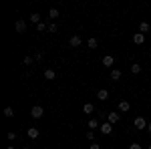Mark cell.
<instances>
[{"label": "cell", "instance_id": "ba28073f", "mask_svg": "<svg viewBox=\"0 0 151 149\" xmlns=\"http://www.w3.org/2000/svg\"><path fill=\"white\" fill-rule=\"evenodd\" d=\"M113 63H115V58L111 57V55H107V57H103V65L107 67V69H111V67H113Z\"/></svg>", "mask_w": 151, "mask_h": 149}, {"label": "cell", "instance_id": "8fae6325", "mask_svg": "<svg viewBox=\"0 0 151 149\" xmlns=\"http://www.w3.org/2000/svg\"><path fill=\"white\" fill-rule=\"evenodd\" d=\"M109 123H111V125L119 123V113H109Z\"/></svg>", "mask_w": 151, "mask_h": 149}, {"label": "cell", "instance_id": "5b68a950", "mask_svg": "<svg viewBox=\"0 0 151 149\" xmlns=\"http://www.w3.org/2000/svg\"><path fill=\"white\" fill-rule=\"evenodd\" d=\"M129 109H131V103L129 101H119V111L121 113H127Z\"/></svg>", "mask_w": 151, "mask_h": 149}, {"label": "cell", "instance_id": "30bf717a", "mask_svg": "<svg viewBox=\"0 0 151 149\" xmlns=\"http://www.w3.org/2000/svg\"><path fill=\"white\" fill-rule=\"evenodd\" d=\"M149 28H151V26H149V22H141V24H139V32H141V35L149 32Z\"/></svg>", "mask_w": 151, "mask_h": 149}, {"label": "cell", "instance_id": "5bb4252c", "mask_svg": "<svg viewBox=\"0 0 151 149\" xmlns=\"http://www.w3.org/2000/svg\"><path fill=\"white\" fill-rule=\"evenodd\" d=\"M28 137H30V139H36V137H38V129L30 127V129H28Z\"/></svg>", "mask_w": 151, "mask_h": 149}, {"label": "cell", "instance_id": "cb8c5ba5", "mask_svg": "<svg viewBox=\"0 0 151 149\" xmlns=\"http://www.w3.org/2000/svg\"><path fill=\"white\" fill-rule=\"evenodd\" d=\"M58 28H57V24H48V32H57Z\"/></svg>", "mask_w": 151, "mask_h": 149}, {"label": "cell", "instance_id": "e0dca14e", "mask_svg": "<svg viewBox=\"0 0 151 149\" xmlns=\"http://www.w3.org/2000/svg\"><path fill=\"white\" fill-rule=\"evenodd\" d=\"M4 117H8V119L14 117V109H12V107H6V109H4Z\"/></svg>", "mask_w": 151, "mask_h": 149}, {"label": "cell", "instance_id": "4316f807", "mask_svg": "<svg viewBox=\"0 0 151 149\" xmlns=\"http://www.w3.org/2000/svg\"><path fill=\"white\" fill-rule=\"evenodd\" d=\"M129 149H141V145H139V143H131V145H129Z\"/></svg>", "mask_w": 151, "mask_h": 149}, {"label": "cell", "instance_id": "ffe728a7", "mask_svg": "<svg viewBox=\"0 0 151 149\" xmlns=\"http://www.w3.org/2000/svg\"><path fill=\"white\" fill-rule=\"evenodd\" d=\"M30 22H36V24H40V14H30Z\"/></svg>", "mask_w": 151, "mask_h": 149}, {"label": "cell", "instance_id": "52a82bcc", "mask_svg": "<svg viewBox=\"0 0 151 149\" xmlns=\"http://www.w3.org/2000/svg\"><path fill=\"white\" fill-rule=\"evenodd\" d=\"M81 36H70V40H69V45L73 46V48H77V46H81Z\"/></svg>", "mask_w": 151, "mask_h": 149}, {"label": "cell", "instance_id": "2e32d148", "mask_svg": "<svg viewBox=\"0 0 151 149\" xmlns=\"http://www.w3.org/2000/svg\"><path fill=\"white\" fill-rule=\"evenodd\" d=\"M48 18H52V20L58 18V10H57V8H50V10H48Z\"/></svg>", "mask_w": 151, "mask_h": 149}, {"label": "cell", "instance_id": "f1b7e54d", "mask_svg": "<svg viewBox=\"0 0 151 149\" xmlns=\"http://www.w3.org/2000/svg\"><path fill=\"white\" fill-rule=\"evenodd\" d=\"M35 60H42V53H36V55H35Z\"/></svg>", "mask_w": 151, "mask_h": 149}, {"label": "cell", "instance_id": "277c9868", "mask_svg": "<svg viewBox=\"0 0 151 149\" xmlns=\"http://www.w3.org/2000/svg\"><path fill=\"white\" fill-rule=\"evenodd\" d=\"M97 99H99V101H107V99H109V91H107V89H99Z\"/></svg>", "mask_w": 151, "mask_h": 149}, {"label": "cell", "instance_id": "44dd1931", "mask_svg": "<svg viewBox=\"0 0 151 149\" xmlns=\"http://www.w3.org/2000/svg\"><path fill=\"white\" fill-rule=\"evenodd\" d=\"M83 111H85V113H93V111H95V107H93L91 103H87L85 107H83Z\"/></svg>", "mask_w": 151, "mask_h": 149}, {"label": "cell", "instance_id": "83f0119b", "mask_svg": "<svg viewBox=\"0 0 151 149\" xmlns=\"http://www.w3.org/2000/svg\"><path fill=\"white\" fill-rule=\"evenodd\" d=\"M8 139H10V141H14V139H16V133H14V131H10V133H8Z\"/></svg>", "mask_w": 151, "mask_h": 149}, {"label": "cell", "instance_id": "d6986e66", "mask_svg": "<svg viewBox=\"0 0 151 149\" xmlns=\"http://www.w3.org/2000/svg\"><path fill=\"white\" fill-rule=\"evenodd\" d=\"M36 30H38V32H45V30H48V24H45V22L36 24Z\"/></svg>", "mask_w": 151, "mask_h": 149}, {"label": "cell", "instance_id": "603a6c76", "mask_svg": "<svg viewBox=\"0 0 151 149\" xmlns=\"http://www.w3.org/2000/svg\"><path fill=\"white\" fill-rule=\"evenodd\" d=\"M32 60H35V57H24V58H22L24 65H32Z\"/></svg>", "mask_w": 151, "mask_h": 149}, {"label": "cell", "instance_id": "9a60e30c", "mask_svg": "<svg viewBox=\"0 0 151 149\" xmlns=\"http://www.w3.org/2000/svg\"><path fill=\"white\" fill-rule=\"evenodd\" d=\"M121 79V71H111V81H119Z\"/></svg>", "mask_w": 151, "mask_h": 149}, {"label": "cell", "instance_id": "8992f818", "mask_svg": "<svg viewBox=\"0 0 151 149\" xmlns=\"http://www.w3.org/2000/svg\"><path fill=\"white\" fill-rule=\"evenodd\" d=\"M133 42H135V45H143V42H145V35L135 32V35H133Z\"/></svg>", "mask_w": 151, "mask_h": 149}, {"label": "cell", "instance_id": "f546056e", "mask_svg": "<svg viewBox=\"0 0 151 149\" xmlns=\"http://www.w3.org/2000/svg\"><path fill=\"white\" fill-rule=\"evenodd\" d=\"M147 131H149V133H151V121H149V125H147Z\"/></svg>", "mask_w": 151, "mask_h": 149}, {"label": "cell", "instance_id": "d6a6232c", "mask_svg": "<svg viewBox=\"0 0 151 149\" xmlns=\"http://www.w3.org/2000/svg\"><path fill=\"white\" fill-rule=\"evenodd\" d=\"M24 149H30V147H24Z\"/></svg>", "mask_w": 151, "mask_h": 149}, {"label": "cell", "instance_id": "7a4b0ae2", "mask_svg": "<svg viewBox=\"0 0 151 149\" xmlns=\"http://www.w3.org/2000/svg\"><path fill=\"white\" fill-rule=\"evenodd\" d=\"M133 125L137 127V129H145V127L149 125V123H147V121H145L143 117H135V121H133Z\"/></svg>", "mask_w": 151, "mask_h": 149}, {"label": "cell", "instance_id": "484cf974", "mask_svg": "<svg viewBox=\"0 0 151 149\" xmlns=\"http://www.w3.org/2000/svg\"><path fill=\"white\" fill-rule=\"evenodd\" d=\"M87 139H91V141H95V133H93V131H89V133H87Z\"/></svg>", "mask_w": 151, "mask_h": 149}, {"label": "cell", "instance_id": "d4e9b609", "mask_svg": "<svg viewBox=\"0 0 151 149\" xmlns=\"http://www.w3.org/2000/svg\"><path fill=\"white\" fill-rule=\"evenodd\" d=\"M89 149H101V145H99V143H95V141H93V143L89 145Z\"/></svg>", "mask_w": 151, "mask_h": 149}, {"label": "cell", "instance_id": "4fadbf2b", "mask_svg": "<svg viewBox=\"0 0 151 149\" xmlns=\"http://www.w3.org/2000/svg\"><path fill=\"white\" fill-rule=\"evenodd\" d=\"M131 73H133V75H139L141 73V65L139 63H133V65H131Z\"/></svg>", "mask_w": 151, "mask_h": 149}, {"label": "cell", "instance_id": "6da1fadb", "mask_svg": "<svg viewBox=\"0 0 151 149\" xmlns=\"http://www.w3.org/2000/svg\"><path fill=\"white\" fill-rule=\"evenodd\" d=\"M30 115H32V117H35V119H40V117H42V115H45V109H42V107H40V105H35V107H32V109H30Z\"/></svg>", "mask_w": 151, "mask_h": 149}, {"label": "cell", "instance_id": "7c38bea8", "mask_svg": "<svg viewBox=\"0 0 151 149\" xmlns=\"http://www.w3.org/2000/svg\"><path fill=\"white\" fill-rule=\"evenodd\" d=\"M24 30H26V22L24 20H18L16 22V32H24Z\"/></svg>", "mask_w": 151, "mask_h": 149}, {"label": "cell", "instance_id": "4dcf8cb0", "mask_svg": "<svg viewBox=\"0 0 151 149\" xmlns=\"http://www.w3.org/2000/svg\"><path fill=\"white\" fill-rule=\"evenodd\" d=\"M8 149H16V147H12V145H10V147H8Z\"/></svg>", "mask_w": 151, "mask_h": 149}, {"label": "cell", "instance_id": "1f68e13d", "mask_svg": "<svg viewBox=\"0 0 151 149\" xmlns=\"http://www.w3.org/2000/svg\"><path fill=\"white\" fill-rule=\"evenodd\" d=\"M147 149H151V143H149V147H147Z\"/></svg>", "mask_w": 151, "mask_h": 149}, {"label": "cell", "instance_id": "7402d4cb", "mask_svg": "<svg viewBox=\"0 0 151 149\" xmlns=\"http://www.w3.org/2000/svg\"><path fill=\"white\" fill-rule=\"evenodd\" d=\"M87 45H89V48H97V38H89Z\"/></svg>", "mask_w": 151, "mask_h": 149}, {"label": "cell", "instance_id": "ac0fdd59", "mask_svg": "<svg viewBox=\"0 0 151 149\" xmlns=\"http://www.w3.org/2000/svg\"><path fill=\"white\" fill-rule=\"evenodd\" d=\"M87 125H89V129H97V127H101V125H99V121H97V119H91V121H89Z\"/></svg>", "mask_w": 151, "mask_h": 149}, {"label": "cell", "instance_id": "3957f363", "mask_svg": "<svg viewBox=\"0 0 151 149\" xmlns=\"http://www.w3.org/2000/svg\"><path fill=\"white\" fill-rule=\"evenodd\" d=\"M99 129H101V133H103V135H111V131H113V125L107 121V123H103V125L99 127Z\"/></svg>", "mask_w": 151, "mask_h": 149}, {"label": "cell", "instance_id": "9c48e42d", "mask_svg": "<svg viewBox=\"0 0 151 149\" xmlns=\"http://www.w3.org/2000/svg\"><path fill=\"white\" fill-rule=\"evenodd\" d=\"M55 77H57V73H55L52 69H47V71H45V79H47V81H55Z\"/></svg>", "mask_w": 151, "mask_h": 149}]
</instances>
